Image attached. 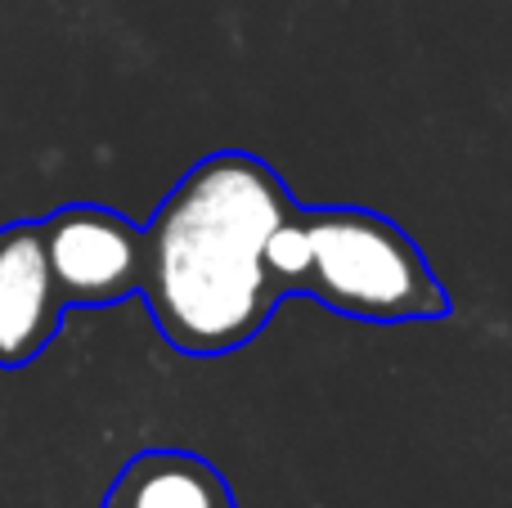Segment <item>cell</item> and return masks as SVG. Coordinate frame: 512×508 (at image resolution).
<instances>
[{
  "label": "cell",
  "instance_id": "2",
  "mask_svg": "<svg viewBox=\"0 0 512 508\" xmlns=\"http://www.w3.org/2000/svg\"><path fill=\"white\" fill-rule=\"evenodd\" d=\"M265 266L283 297H315L351 320L405 324L450 315V297L423 248L369 207L292 203L265 239Z\"/></svg>",
  "mask_w": 512,
  "mask_h": 508
},
{
  "label": "cell",
  "instance_id": "1",
  "mask_svg": "<svg viewBox=\"0 0 512 508\" xmlns=\"http://www.w3.org/2000/svg\"><path fill=\"white\" fill-rule=\"evenodd\" d=\"M297 198L279 171L239 149L203 158L140 230V288L162 338L185 356L248 347L279 311L283 288L265 239Z\"/></svg>",
  "mask_w": 512,
  "mask_h": 508
},
{
  "label": "cell",
  "instance_id": "4",
  "mask_svg": "<svg viewBox=\"0 0 512 508\" xmlns=\"http://www.w3.org/2000/svg\"><path fill=\"white\" fill-rule=\"evenodd\" d=\"M63 306L45 266L41 225L14 221L0 230V369H23L59 333Z\"/></svg>",
  "mask_w": 512,
  "mask_h": 508
},
{
  "label": "cell",
  "instance_id": "3",
  "mask_svg": "<svg viewBox=\"0 0 512 508\" xmlns=\"http://www.w3.org/2000/svg\"><path fill=\"white\" fill-rule=\"evenodd\" d=\"M41 225L45 266L63 311L117 306L140 288V225L99 203H68Z\"/></svg>",
  "mask_w": 512,
  "mask_h": 508
},
{
  "label": "cell",
  "instance_id": "5",
  "mask_svg": "<svg viewBox=\"0 0 512 508\" xmlns=\"http://www.w3.org/2000/svg\"><path fill=\"white\" fill-rule=\"evenodd\" d=\"M104 508H239V500L203 455L144 450L108 486Z\"/></svg>",
  "mask_w": 512,
  "mask_h": 508
}]
</instances>
